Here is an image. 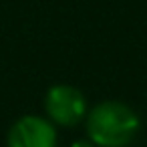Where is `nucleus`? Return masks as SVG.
Returning a JSON list of instances; mask_svg holds the SVG:
<instances>
[{
    "instance_id": "nucleus-1",
    "label": "nucleus",
    "mask_w": 147,
    "mask_h": 147,
    "mask_svg": "<svg viewBox=\"0 0 147 147\" xmlns=\"http://www.w3.org/2000/svg\"><path fill=\"white\" fill-rule=\"evenodd\" d=\"M137 113L119 103H99L87 117V135L97 147H127L139 133Z\"/></svg>"
},
{
    "instance_id": "nucleus-2",
    "label": "nucleus",
    "mask_w": 147,
    "mask_h": 147,
    "mask_svg": "<svg viewBox=\"0 0 147 147\" xmlns=\"http://www.w3.org/2000/svg\"><path fill=\"white\" fill-rule=\"evenodd\" d=\"M45 109L55 123L71 127L85 117V97L75 87L57 85L49 89L45 99Z\"/></svg>"
},
{
    "instance_id": "nucleus-3",
    "label": "nucleus",
    "mask_w": 147,
    "mask_h": 147,
    "mask_svg": "<svg viewBox=\"0 0 147 147\" xmlns=\"http://www.w3.org/2000/svg\"><path fill=\"white\" fill-rule=\"evenodd\" d=\"M8 147H57V131L51 121L26 115L10 127Z\"/></svg>"
},
{
    "instance_id": "nucleus-4",
    "label": "nucleus",
    "mask_w": 147,
    "mask_h": 147,
    "mask_svg": "<svg viewBox=\"0 0 147 147\" xmlns=\"http://www.w3.org/2000/svg\"><path fill=\"white\" fill-rule=\"evenodd\" d=\"M71 147H97L93 141H75Z\"/></svg>"
}]
</instances>
